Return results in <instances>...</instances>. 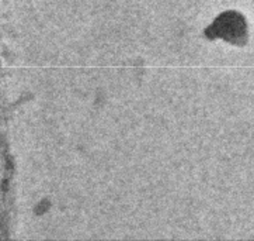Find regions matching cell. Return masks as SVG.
Returning <instances> with one entry per match:
<instances>
[]
</instances>
